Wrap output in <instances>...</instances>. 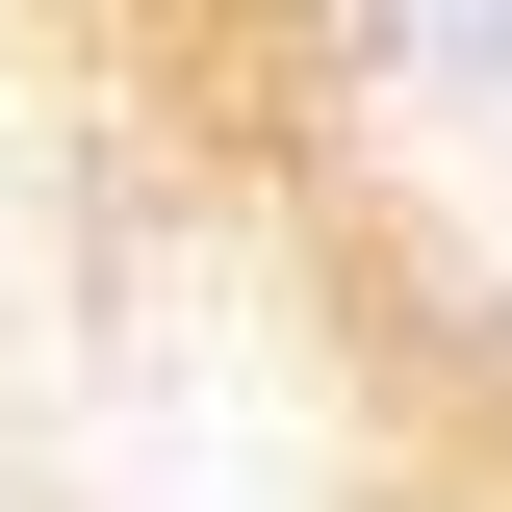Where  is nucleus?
Masks as SVG:
<instances>
[{"instance_id":"nucleus-1","label":"nucleus","mask_w":512,"mask_h":512,"mask_svg":"<svg viewBox=\"0 0 512 512\" xmlns=\"http://www.w3.org/2000/svg\"><path fill=\"white\" fill-rule=\"evenodd\" d=\"M0 512H512V256L384 0H0Z\"/></svg>"}]
</instances>
